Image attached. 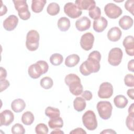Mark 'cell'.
Listing matches in <instances>:
<instances>
[{"label":"cell","mask_w":134,"mask_h":134,"mask_svg":"<svg viewBox=\"0 0 134 134\" xmlns=\"http://www.w3.org/2000/svg\"><path fill=\"white\" fill-rule=\"evenodd\" d=\"M101 59V54L99 51H93L91 52L87 59L83 62L80 66L81 73L87 76L92 73H96L100 69L99 62Z\"/></svg>","instance_id":"1"},{"label":"cell","mask_w":134,"mask_h":134,"mask_svg":"<svg viewBox=\"0 0 134 134\" xmlns=\"http://www.w3.org/2000/svg\"><path fill=\"white\" fill-rule=\"evenodd\" d=\"M64 82L73 95L79 96L83 92V87L81 84V79L76 74L73 73L68 74L65 77Z\"/></svg>","instance_id":"2"},{"label":"cell","mask_w":134,"mask_h":134,"mask_svg":"<svg viewBox=\"0 0 134 134\" xmlns=\"http://www.w3.org/2000/svg\"><path fill=\"white\" fill-rule=\"evenodd\" d=\"M49 65L47 62L43 60H39L29 66L28 72L30 77L37 79L40 77L42 74L47 73Z\"/></svg>","instance_id":"3"},{"label":"cell","mask_w":134,"mask_h":134,"mask_svg":"<svg viewBox=\"0 0 134 134\" xmlns=\"http://www.w3.org/2000/svg\"><path fill=\"white\" fill-rule=\"evenodd\" d=\"M40 36L38 32L35 30H31L28 32L26 36V46L30 51H36L39 47Z\"/></svg>","instance_id":"4"},{"label":"cell","mask_w":134,"mask_h":134,"mask_svg":"<svg viewBox=\"0 0 134 134\" xmlns=\"http://www.w3.org/2000/svg\"><path fill=\"white\" fill-rule=\"evenodd\" d=\"M14 6L20 19L24 20H28L30 18L31 14L28 9V6L26 0L13 1Z\"/></svg>","instance_id":"5"},{"label":"cell","mask_w":134,"mask_h":134,"mask_svg":"<svg viewBox=\"0 0 134 134\" xmlns=\"http://www.w3.org/2000/svg\"><path fill=\"white\" fill-rule=\"evenodd\" d=\"M82 121L84 126L88 130H94L97 127L96 117L93 110H88L83 114Z\"/></svg>","instance_id":"6"},{"label":"cell","mask_w":134,"mask_h":134,"mask_svg":"<svg viewBox=\"0 0 134 134\" xmlns=\"http://www.w3.org/2000/svg\"><path fill=\"white\" fill-rule=\"evenodd\" d=\"M96 107L100 117L103 119L106 120L111 117L113 106L109 102L100 101L97 103Z\"/></svg>","instance_id":"7"},{"label":"cell","mask_w":134,"mask_h":134,"mask_svg":"<svg viewBox=\"0 0 134 134\" xmlns=\"http://www.w3.org/2000/svg\"><path fill=\"white\" fill-rule=\"evenodd\" d=\"M123 52L119 48H112L108 53V62L113 66H118L121 62Z\"/></svg>","instance_id":"8"},{"label":"cell","mask_w":134,"mask_h":134,"mask_svg":"<svg viewBox=\"0 0 134 134\" xmlns=\"http://www.w3.org/2000/svg\"><path fill=\"white\" fill-rule=\"evenodd\" d=\"M104 12L106 16L111 19H116L122 13L121 8L112 3H108L105 6Z\"/></svg>","instance_id":"9"},{"label":"cell","mask_w":134,"mask_h":134,"mask_svg":"<svg viewBox=\"0 0 134 134\" xmlns=\"http://www.w3.org/2000/svg\"><path fill=\"white\" fill-rule=\"evenodd\" d=\"M64 12L68 16L73 19L79 17L82 14V10L72 2H69L65 4Z\"/></svg>","instance_id":"10"},{"label":"cell","mask_w":134,"mask_h":134,"mask_svg":"<svg viewBox=\"0 0 134 134\" xmlns=\"http://www.w3.org/2000/svg\"><path fill=\"white\" fill-rule=\"evenodd\" d=\"M113 87L111 83L109 82L102 83L98 91V96L100 98H109L113 94Z\"/></svg>","instance_id":"11"},{"label":"cell","mask_w":134,"mask_h":134,"mask_svg":"<svg viewBox=\"0 0 134 134\" xmlns=\"http://www.w3.org/2000/svg\"><path fill=\"white\" fill-rule=\"evenodd\" d=\"M94 42V36L91 32H86L84 34L80 39V45L81 48L85 50H91L93 46Z\"/></svg>","instance_id":"12"},{"label":"cell","mask_w":134,"mask_h":134,"mask_svg":"<svg viewBox=\"0 0 134 134\" xmlns=\"http://www.w3.org/2000/svg\"><path fill=\"white\" fill-rule=\"evenodd\" d=\"M0 126H7L10 125L14 121V115L10 110H4L0 114Z\"/></svg>","instance_id":"13"},{"label":"cell","mask_w":134,"mask_h":134,"mask_svg":"<svg viewBox=\"0 0 134 134\" xmlns=\"http://www.w3.org/2000/svg\"><path fill=\"white\" fill-rule=\"evenodd\" d=\"M18 23V17L14 15H9L3 21V27L7 31H12L15 29Z\"/></svg>","instance_id":"14"},{"label":"cell","mask_w":134,"mask_h":134,"mask_svg":"<svg viewBox=\"0 0 134 134\" xmlns=\"http://www.w3.org/2000/svg\"><path fill=\"white\" fill-rule=\"evenodd\" d=\"M126 53L130 56L134 55V39L132 36H128L122 42Z\"/></svg>","instance_id":"15"},{"label":"cell","mask_w":134,"mask_h":134,"mask_svg":"<svg viewBox=\"0 0 134 134\" xmlns=\"http://www.w3.org/2000/svg\"><path fill=\"white\" fill-rule=\"evenodd\" d=\"M91 24V22L90 19L86 16H83L76 21L75 27L77 30L80 31H84L90 28Z\"/></svg>","instance_id":"16"},{"label":"cell","mask_w":134,"mask_h":134,"mask_svg":"<svg viewBox=\"0 0 134 134\" xmlns=\"http://www.w3.org/2000/svg\"><path fill=\"white\" fill-rule=\"evenodd\" d=\"M108 21L104 17H101L96 20H94L93 24V29L97 32H103L107 27Z\"/></svg>","instance_id":"17"},{"label":"cell","mask_w":134,"mask_h":134,"mask_svg":"<svg viewBox=\"0 0 134 134\" xmlns=\"http://www.w3.org/2000/svg\"><path fill=\"white\" fill-rule=\"evenodd\" d=\"M122 35L121 30L117 27H114L111 28L107 32L108 39L113 42L118 41Z\"/></svg>","instance_id":"18"},{"label":"cell","mask_w":134,"mask_h":134,"mask_svg":"<svg viewBox=\"0 0 134 134\" xmlns=\"http://www.w3.org/2000/svg\"><path fill=\"white\" fill-rule=\"evenodd\" d=\"M75 4L81 9L90 10L95 6L96 3L93 0H76Z\"/></svg>","instance_id":"19"},{"label":"cell","mask_w":134,"mask_h":134,"mask_svg":"<svg viewBox=\"0 0 134 134\" xmlns=\"http://www.w3.org/2000/svg\"><path fill=\"white\" fill-rule=\"evenodd\" d=\"M119 26L124 30H128L133 25V19L128 15L122 16L119 20Z\"/></svg>","instance_id":"20"},{"label":"cell","mask_w":134,"mask_h":134,"mask_svg":"<svg viewBox=\"0 0 134 134\" xmlns=\"http://www.w3.org/2000/svg\"><path fill=\"white\" fill-rule=\"evenodd\" d=\"M26 107L25 101L21 98L14 99L11 103V108L15 113L21 112Z\"/></svg>","instance_id":"21"},{"label":"cell","mask_w":134,"mask_h":134,"mask_svg":"<svg viewBox=\"0 0 134 134\" xmlns=\"http://www.w3.org/2000/svg\"><path fill=\"white\" fill-rule=\"evenodd\" d=\"M47 1L45 0H32L31 3V9L35 13H39L43 9Z\"/></svg>","instance_id":"22"},{"label":"cell","mask_w":134,"mask_h":134,"mask_svg":"<svg viewBox=\"0 0 134 134\" xmlns=\"http://www.w3.org/2000/svg\"><path fill=\"white\" fill-rule=\"evenodd\" d=\"M80 57L76 54H72L68 56L65 60V65L69 68L76 65L80 62Z\"/></svg>","instance_id":"23"},{"label":"cell","mask_w":134,"mask_h":134,"mask_svg":"<svg viewBox=\"0 0 134 134\" xmlns=\"http://www.w3.org/2000/svg\"><path fill=\"white\" fill-rule=\"evenodd\" d=\"M114 103L116 107L118 108H124L128 104V100L124 95H118L114 98Z\"/></svg>","instance_id":"24"},{"label":"cell","mask_w":134,"mask_h":134,"mask_svg":"<svg viewBox=\"0 0 134 134\" xmlns=\"http://www.w3.org/2000/svg\"><path fill=\"white\" fill-rule=\"evenodd\" d=\"M85 100L82 97H76L73 101V106L75 110L80 112L83 111L86 107Z\"/></svg>","instance_id":"25"},{"label":"cell","mask_w":134,"mask_h":134,"mask_svg":"<svg viewBox=\"0 0 134 134\" xmlns=\"http://www.w3.org/2000/svg\"><path fill=\"white\" fill-rule=\"evenodd\" d=\"M58 27L61 31H66L70 27V21L65 17H61L58 21Z\"/></svg>","instance_id":"26"},{"label":"cell","mask_w":134,"mask_h":134,"mask_svg":"<svg viewBox=\"0 0 134 134\" xmlns=\"http://www.w3.org/2000/svg\"><path fill=\"white\" fill-rule=\"evenodd\" d=\"M48 125L51 129L61 128L63 126V121L60 116L51 118L48 121Z\"/></svg>","instance_id":"27"},{"label":"cell","mask_w":134,"mask_h":134,"mask_svg":"<svg viewBox=\"0 0 134 134\" xmlns=\"http://www.w3.org/2000/svg\"><path fill=\"white\" fill-rule=\"evenodd\" d=\"M34 119V115L30 111L25 112L21 116V121L25 125H31L33 123Z\"/></svg>","instance_id":"28"},{"label":"cell","mask_w":134,"mask_h":134,"mask_svg":"<svg viewBox=\"0 0 134 134\" xmlns=\"http://www.w3.org/2000/svg\"><path fill=\"white\" fill-rule=\"evenodd\" d=\"M60 10V7L57 3L52 2L50 3L47 8V12L51 16H55L58 14Z\"/></svg>","instance_id":"29"},{"label":"cell","mask_w":134,"mask_h":134,"mask_svg":"<svg viewBox=\"0 0 134 134\" xmlns=\"http://www.w3.org/2000/svg\"><path fill=\"white\" fill-rule=\"evenodd\" d=\"M45 115L51 119L59 117L60 115V111L57 108L48 106L45 109Z\"/></svg>","instance_id":"30"},{"label":"cell","mask_w":134,"mask_h":134,"mask_svg":"<svg viewBox=\"0 0 134 134\" xmlns=\"http://www.w3.org/2000/svg\"><path fill=\"white\" fill-rule=\"evenodd\" d=\"M63 60V56L60 53H53L50 57V63L55 66L60 65Z\"/></svg>","instance_id":"31"},{"label":"cell","mask_w":134,"mask_h":134,"mask_svg":"<svg viewBox=\"0 0 134 134\" xmlns=\"http://www.w3.org/2000/svg\"><path fill=\"white\" fill-rule=\"evenodd\" d=\"M40 84L43 88L48 90L52 87L53 85V82L51 77L49 76H46L43 77L40 80Z\"/></svg>","instance_id":"32"},{"label":"cell","mask_w":134,"mask_h":134,"mask_svg":"<svg viewBox=\"0 0 134 134\" xmlns=\"http://www.w3.org/2000/svg\"><path fill=\"white\" fill-rule=\"evenodd\" d=\"M88 15L90 17L94 20H96L100 17L101 10L99 7L95 6L93 8L88 10Z\"/></svg>","instance_id":"33"},{"label":"cell","mask_w":134,"mask_h":134,"mask_svg":"<svg viewBox=\"0 0 134 134\" xmlns=\"http://www.w3.org/2000/svg\"><path fill=\"white\" fill-rule=\"evenodd\" d=\"M48 131V127L43 123H40L35 127V132L37 134H47Z\"/></svg>","instance_id":"34"},{"label":"cell","mask_w":134,"mask_h":134,"mask_svg":"<svg viewBox=\"0 0 134 134\" xmlns=\"http://www.w3.org/2000/svg\"><path fill=\"white\" fill-rule=\"evenodd\" d=\"M12 132L14 134H24L25 133V129L22 125L17 123L12 127Z\"/></svg>","instance_id":"35"},{"label":"cell","mask_w":134,"mask_h":134,"mask_svg":"<svg viewBox=\"0 0 134 134\" xmlns=\"http://www.w3.org/2000/svg\"><path fill=\"white\" fill-rule=\"evenodd\" d=\"M124 82L126 86L133 87L134 86V77L132 74H128L124 77Z\"/></svg>","instance_id":"36"},{"label":"cell","mask_w":134,"mask_h":134,"mask_svg":"<svg viewBox=\"0 0 134 134\" xmlns=\"http://www.w3.org/2000/svg\"><path fill=\"white\" fill-rule=\"evenodd\" d=\"M133 120L134 115H128L126 119V124L129 130L133 131Z\"/></svg>","instance_id":"37"},{"label":"cell","mask_w":134,"mask_h":134,"mask_svg":"<svg viewBox=\"0 0 134 134\" xmlns=\"http://www.w3.org/2000/svg\"><path fill=\"white\" fill-rule=\"evenodd\" d=\"M133 0H128L125 3V8L132 15H133Z\"/></svg>","instance_id":"38"},{"label":"cell","mask_w":134,"mask_h":134,"mask_svg":"<svg viewBox=\"0 0 134 134\" xmlns=\"http://www.w3.org/2000/svg\"><path fill=\"white\" fill-rule=\"evenodd\" d=\"M0 84H1V87H0L1 92H2L3 91L7 89V87H8L10 85L9 82L8 80H6L5 79L0 80Z\"/></svg>","instance_id":"39"},{"label":"cell","mask_w":134,"mask_h":134,"mask_svg":"<svg viewBox=\"0 0 134 134\" xmlns=\"http://www.w3.org/2000/svg\"><path fill=\"white\" fill-rule=\"evenodd\" d=\"M92 97H93L92 93L90 91L86 90L82 92V97H83L86 100H87V101L90 100L92 98Z\"/></svg>","instance_id":"40"},{"label":"cell","mask_w":134,"mask_h":134,"mask_svg":"<svg viewBox=\"0 0 134 134\" xmlns=\"http://www.w3.org/2000/svg\"><path fill=\"white\" fill-rule=\"evenodd\" d=\"M70 133H77V134H82V133H86V132L82 128H77L74 130H73L72 131H71Z\"/></svg>","instance_id":"41"},{"label":"cell","mask_w":134,"mask_h":134,"mask_svg":"<svg viewBox=\"0 0 134 134\" xmlns=\"http://www.w3.org/2000/svg\"><path fill=\"white\" fill-rule=\"evenodd\" d=\"M7 76V71L3 67L0 68V80L4 79Z\"/></svg>","instance_id":"42"},{"label":"cell","mask_w":134,"mask_h":134,"mask_svg":"<svg viewBox=\"0 0 134 134\" xmlns=\"http://www.w3.org/2000/svg\"><path fill=\"white\" fill-rule=\"evenodd\" d=\"M133 60L132 59L129 61L128 63V69L129 71L134 72V65H133Z\"/></svg>","instance_id":"43"},{"label":"cell","mask_w":134,"mask_h":134,"mask_svg":"<svg viewBox=\"0 0 134 134\" xmlns=\"http://www.w3.org/2000/svg\"><path fill=\"white\" fill-rule=\"evenodd\" d=\"M1 3H2V6H1V16L6 14V13L7 12V9L6 6L5 5L3 4L2 1H1Z\"/></svg>","instance_id":"44"},{"label":"cell","mask_w":134,"mask_h":134,"mask_svg":"<svg viewBox=\"0 0 134 134\" xmlns=\"http://www.w3.org/2000/svg\"><path fill=\"white\" fill-rule=\"evenodd\" d=\"M127 94L131 99H134V89L133 88L128 90L127 92Z\"/></svg>","instance_id":"45"},{"label":"cell","mask_w":134,"mask_h":134,"mask_svg":"<svg viewBox=\"0 0 134 134\" xmlns=\"http://www.w3.org/2000/svg\"><path fill=\"white\" fill-rule=\"evenodd\" d=\"M128 114L129 115H134V103L131 104L128 108Z\"/></svg>","instance_id":"46"},{"label":"cell","mask_w":134,"mask_h":134,"mask_svg":"<svg viewBox=\"0 0 134 134\" xmlns=\"http://www.w3.org/2000/svg\"><path fill=\"white\" fill-rule=\"evenodd\" d=\"M100 133H116V132L112 129H105L102 131Z\"/></svg>","instance_id":"47"},{"label":"cell","mask_w":134,"mask_h":134,"mask_svg":"<svg viewBox=\"0 0 134 134\" xmlns=\"http://www.w3.org/2000/svg\"><path fill=\"white\" fill-rule=\"evenodd\" d=\"M51 133H56V134H59V133H64V132L59 129H55L54 130L52 131Z\"/></svg>","instance_id":"48"}]
</instances>
